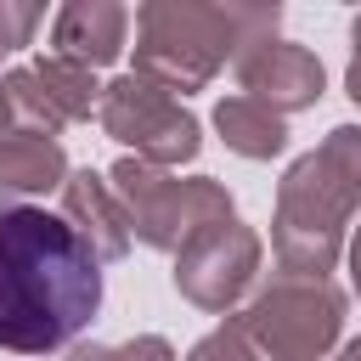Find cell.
I'll use <instances>...</instances> for the list:
<instances>
[{"instance_id": "1", "label": "cell", "mask_w": 361, "mask_h": 361, "mask_svg": "<svg viewBox=\"0 0 361 361\" xmlns=\"http://www.w3.org/2000/svg\"><path fill=\"white\" fill-rule=\"evenodd\" d=\"M102 310V259L34 203H0V355H56Z\"/></svg>"}, {"instance_id": "2", "label": "cell", "mask_w": 361, "mask_h": 361, "mask_svg": "<svg viewBox=\"0 0 361 361\" xmlns=\"http://www.w3.org/2000/svg\"><path fill=\"white\" fill-rule=\"evenodd\" d=\"M361 209V124H333L322 147L288 164L276 180L271 248L276 271L327 276L350 248V214Z\"/></svg>"}, {"instance_id": "3", "label": "cell", "mask_w": 361, "mask_h": 361, "mask_svg": "<svg viewBox=\"0 0 361 361\" xmlns=\"http://www.w3.org/2000/svg\"><path fill=\"white\" fill-rule=\"evenodd\" d=\"M282 6H192V0H147L135 11V79L158 90H203L226 62L276 39Z\"/></svg>"}, {"instance_id": "4", "label": "cell", "mask_w": 361, "mask_h": 361, "mask_svg": "<svg viewBox=\"0 0 361 361\" xmlns=\"http://www.w3.org/2000/svg\"><path fill=\"white\" fill-rule=\"evenodd\" d=\"M107 180H113V192L130 214V231L158 254H180L197 231H209L220 220H237V203L214 175H186L180 180V175L124 152L107 169Z\"/></svg>"}, {"instance_id": "5", "label": "cell", "mask_w": 361, "mask_h": 361, "mask_svg": "<svg viewBox=\"0 0 361 361\" xmlns=\"http://www.w3.org/2000/svg\"><path fill=\"white\" fill-rule=\"evenodd\" d=\"M237 327L259 350V361H322L344 333V293L333 276H293L276 271L265 288L248 293Z\"/></svg>"}, {"instance_id": "6", "label": "cell", "mask_w": 361, "mask_h": 361, "mask_svg": "<svg viewBox=\"0 0 361 361\" xmlns=\"http://www.w3.org/2000/svg\"><path fill=\"white\" fill-rule=\"evenodd\" d=\"M102 135H113L118 147H130V158L141 164H158V169H175V164H192L203 152V124L158 85L124 73L102 90V113H96Z\"/></svg>"}, {"instance_id": "7", "label": "cell", "mask_w": 361, "mask_h": 361, "mask_svg": "<svg viewBox=\"0 0 361 361\" xmlns=\"http://www.w3.org/2000/svg\"><path fill=\"white\" fill-rule=\"evenodd\" d=\"M259 282V231L220 220L175 254V293L209 316H231Z\"/></svg>"}, {"instance_id": "8", "label": "cell", "mask_w": 361, "mask_h": 361, "mask_svg": "<svg viewBox=\"0 0 361 361\" xmlns=\"http://www.w3.org/2000/svg\"><path fill=\"white\" fill-rule=\"evenodd\" d=\"M102 90L107 85H96L90 68L62 56H39L6 73L11 113H23V130H45V135H62L68 124H85L90 113H102Z\"/></svg>"}, {"instance_id": "9", "label": "cell", "mask_w": 361, "mask_h": 361, "mask_svg": "<svg viewBox=\"0 0 361 361\" xmlns=\"http://www.w3.org/2000/svg\"><path fill=\"white\" fill-rule=\"evenodd\" d=\"M237 85L243 96L265 102L271 113H299V107H316L322 90H327V73H322V56L299 39H259L254 51L237 56Z\"/></svg>"}, {"instance_id": "10", "label": "cell", "mask_w": 361, "mask_h": 361, "mask_svg": "<svg viewBox=\"0 0 361 361\" xmlns=\"http://www.w3.org/2000/svg\"><path fill=\"white\" fill-rule=\"evenodd\" d=\"M62 220L85 237V248L96 254V259H124L130 254V243H135V231H130V214H124V203H118V192H113V180L107 175H96V169H73L68 180H62Z\"/></svg>"}, {"instance_id": "11", "label": "cell", "mask_w": 361, "mask_h": 361, "mask_svg": "<svg viewBox=\"0 0 361 361\" xmlns=\"http://www.w3.org/2000/svg\"><path fill=\"white\" fill-rule=\"evenodd\" d=\"M124 34H130V11L113 0H68L51 17V56L79 62V68H107L124 56Z\"/></svg>"}, {"instance_id": "12", "label": "cell", "mask_w": 361, "mask_h": 361, "mask_svg": "<svg viewBox=\"0 0 361 361\" xmlns=\"http://www.w3.org/2000/svg\"><path fill=\"white\" fill-rule=\"evenodd\" d=\"M68 152L56 135L45 130H6L0 135V192L6 197H39V192H62L68 180Z\"/></svg>"}, {"instance_id": "13", "label": "cell", "mask_w": 361, "mask_h": 361, "mask_svg": "<svg viewBox=\"0 0 361 361\" xmlns=\"http://www.w3.org/2000/svg\"><path fill=\"white\" fill-rule=\"evenodd\" d=\"M214 130H220V141L237 152V158H276L282 147H288V118L282 113H271L265 102H254V96H226L220 107H214Z\"/></svg>"}, {"instance_id": "14", "label": "cell", "mask_w": 361, "mask_h": 361, "mask_svg": "<svg viewBox=\"0 0 361 361\" xmlns=\"http://www.w3.org/2000/svg\"><path fill=\"white\" fill-rule=\"evenodd\" d=\"M186 361H259V350L248 344V333H243L237 316H231V322H220L214 333H203V338L186 350Z\"/></svg>"}, {"instance_id": "15", "label": "cell", "mask_w": 361, "mask_h": 361, "mask_svg": "<svg viewBox=\"0 0 361 361\" xmlns=\"http://www.w3.org/2000/svg\"><path fill=\"white\" fill-rule=\"evenodd\" d=\"M45 23V6H23V0H0V56L23 51L34 39V28Z\"/></svg>"}, {"instance_id": "16", "label": "cell", "mask_w": 361, "mask_h": 361, "mask_svg": "<svg viewBox=\"0 0 361 361\" xmlns=\"http://www.w3.org/2000/svg\"><path fill=\"white\" fill-rule=\"evenodd\" d=\"M113 361H175V350H169V338H158V333H141V338L118 344V350H113Z\"/></svg>"}, {"instance_id": "17", "label": "cell", "mask_w": 361, "mask_h": 361, "mask_svg": "<svg viewBox=\"0 0 361 361\" xmlns=\"http://www.w3.org/2000/svg\"><path fill=\"white\" fill-rule=\"evenodd\" d=\"M350 45H355V56H350V68H344V90H350V102L361 107V17L350 23Z\"/></svg>"}, {"instance_id": "18", "label": "cell", "mask_w": 361, "mask_h": 361, "mask_svg": "<svg viewBox=\"0 0 361 361\" xmlns=\"http://www.w3.org/2000/svg\"><path fill=\"white\" fill-rule=\"evenodd\" d=\"M344 254H350V288L361 293V226H355V237H350V248H344Z\"/></svg>"}, {"instance_id": "19", "label": "cell", "mask_w": 361, "mask_h": 361, "mask_svg": "<svg viewBox=\"0 0 361 361\" xmlns=\"http://www.w3.org/2000/svg\"><path fill=\"white\" fill-rule=\"evenodd\" d=\"M68 361H113V350H107V344H73Z\"/></svg>"}, {"instance_id": "20", "label": "cell", "mask_w": 361, "mask_h": 361, "mask_svg": "<svg viewBox=\"0 0 361 361\" xmlns=\"http://www.w3.org/2000/svg\"><path fill=\"white\" fill-rule=\"evenodd\" d=\"M6 118H11V96H6V79H0V135H6Z\"/></svg>"}, {"instance_id": "21", "label": "cell", "mask_w": 361, "mask_h": 361, "mask_svg": "<svg viewBox=\"0 0 361 361\" xmlns=\"http://www.w3.org/2000/svg\"><path fill=\"white\" fill-rule=\"evenodd\" d=\"M338 361H361V338H350V344L338 350Z\"/></svg>"}]
</instances>
